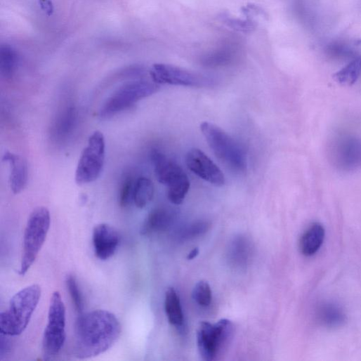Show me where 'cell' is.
<instances>
[{
    "instance_id": "obj_1",
    "label": "cell",
    "mask_w": 361,
    "mask_h": 361,
    "mask_svg": "<svg viewBox=\"0 0 361 361\" xmlns=\"http://www.w3.org/2000/svg\"><path fill=\"white\" fill-rule=\"evenodd\" d=\"M122 325L114 314L105 310L81 313L74 327V354L81 359L99 355L117 341Z\"/></svg>"
},
{
    "instance_id": "obj_2",
    "label": "cell",
    "mask_w": 361,
    "mask_h": 361,
    "mask_svg": "<svg viewBox=\"0 0 361 361\" xmlns=\"http://www.w3.org/2000/svg\"><path fill=\"white\" fill-rule=\"evenodd\" d=\"M41 297V288L32 284L18 292L8 309L0 314V333L18 336L27 328Z\"/></svg>"
},
{
    "instance_id": "obj_3",
    "label": "cell",
    "mask_w": 361,
    "mask_h": 361,
    "mask_svg": "<svg viewBox=\"0 0 361 361\" xmlns=\"http://www.w3.org/2000/svg\"><path fill=\"white\" fill-rule=\"evenodd\" d=\"M201 130L216 156L232 171L244 172L247 169V155L243 147L217 125L205 122Z\"/></svg>"
},
{
    "instance_id": "obj_4",
    "label": "cell",
    "mask_w": 361,
    "mask_h": 361,
    "mask_svg": "<svg viewBox=\"0 0 361 361\" xmlns=\"http://www.w3.org/2000/svg\"><path fill=\"white\" fill-rule=\"evenodd\" d=\"M51 227V214L46 207L35 209L29 216L24 235L22 258L19 273L25 275L41 251Z\"/></svg>"
},
{
    "instance_id": "obj_5",
    "label": "cell",
    "mask_w": 361,
    "mask_h": 361,
    "mask_svg": "<svg viewBox=\"0 0 361 361\" xmlns=\"http://www.w3.org/2000/svg\"><path fill=\"white\" fill-rule=\"evenodd\" d=\"M233 323L222 319L215 324L202 322L197 331L199 353L206 361L216 360L227 348L234 335Z\"/></svg>"
},
{
    "instance_id": "obj_6",
    "label": "cell",
    "mask_w": 361,
    "mask_h": 361,
    "mask_svg": "<svg viewBox=\"0 0 361 361\" xmlns=\"http://www.w3.org/2000/svg\"><path fill=\"white\" fill-rule=\"evenodd\" d=\"M159 88L154 81L138 80L124 84L104 103L100 110L103 119L110 118L155 93Z\"/></svg>"
},
{
    "instance_id": "obj_7",
    "label": "cell",
    "mask_w": 361,
    "mask_h": 361,
    "mask_svg": "<svg viewBox=\"0 0 361 361\" xmlns=\"http://www.w3.org/2000/svg\"><path fill=\"white\" fill-rule=\"evenodd\" d=\"M66 341V308L59 291H55L50 301L48 324L43 339L46 358L58 355Z\"/></svg>"
},
{
    "instance_id": "obj_8",
    "label": "cell",
    "mask_w": 361,
    "mask_h": 361,
    "mask_svg": "<svg viewBox=\"0 0 361 361\" xmlns=\"http://www.w3.org/2000/svg\"><path fill=\"white\" fill-rule=\"evenodd\" d=\"M105 159V136L102 132L96 131L89 137L79 158L75 173L76 183L82 185L95 182L103 171Z\"/></svg>"
},
{
    "instance_id": "obj_9",
    "label": "cell",
    "mask_w": 361,
    "mask_h": 361,
    "mask_svg": "<svg viewBox=\"0 0 361 361\" xmlns=\"http://www.w3.org/2000/svg\"><path fill=\"white\" fill-rule=\"evenodd\" d=\"M150 76L157 84L201 87L211 82L203 75L166 64L154 65L150 70Z\"/></svg>"
},
{
    "instance_id": "obj_10",
    "label": "cell",
    "mask_w": 361,
    "mask_h": 361,
    "mask_svg": "<svg viewBox=\"0 0 361 361\" xmlns=\"http://www.w3.org/2000/svg\"><path fill=\"white\" fill-rule=\"evenodd\" d=\"M188 168L199 177L216 187L225 184V178L221 169L201 150L192 149L186 156Z\"/></svg>"
},
{
    "instance_id": "obj_11",
    "label": "cell",
    "mask_w": 361,
    "mask_h": 361,
    "mask_svg": "<svg viewBox=\"0 0 361 361\" xmlns=\"http://www.w3.org/2000/svg\"><path fill=\"white\" fill-rule=\"evenodd\" d=\"M332 157L336 166L343 170H352L361 166V140L351 136H341L333 143Z\"/></svg>"
},
{
    "instance_id": "obj_12",
    "label": "cell",
    "mask_w": 361,
    "mask_h": 361,
    "mask_svg": "<svg viewBox=\"0 0 361 361\" xmlns=\"http://www.w3.org/2000/svg\"><path fill=\"white\" fill-rule=\"evenodd\" d=\"M151 158L158 182L168 188H173L188 178L178 164L157 150H153Z\"/></svg>"
},
{
    "instance_id": "obj_13",
    "label": "cell",
    "mask_w": 361,
    "mask_h": 361,
    "mask_svg": "<svg viewBox=\"0 0 361 361\" xmlns=\"http://www.w3.org/2000/svg\"><path fill=\"white\" fill-rule=\"evenodd\" d=\"M120 242L117 231L110 225H96L93 232L95 254L101 261H107L114 256Z\"/></svg>"
},
{
    "instance_id": "obj_14",
    "label": "cell",
    "mask_w": 361,
    "mask_h": 361,
    "mask_svg": "<svg viewBox=\"0 0 361 361\" xmlns=\"http://www.w3.org/2000/svg\"><path fill=\"white\" fill-rule=\"evenodd\" d=\"M3 160L11 165V188L15 195H19L27 185L29 177L27 162L23 157L11 152H6Z\"/></svg>"
},
{
    "instance_id": "obj_15",
    "label": "cell",
    "mask_w": 361,
    "mask_h": 361,
    "mask_svg": "<svg viewBox=\"0 0 361 361\" xmlns=\"http://www.w3.org/2000/svg\"><path fill=\"white\" fill-rule=\"evenodd\" d=\"M325 237L323 226L317 223L310 225L302 235L299 249L305 256L315 255L322 247Z\"/></svg>"
},
{
    "instance_id": "obj_16",
    "label": "cell",
    "mask_w": 361,
    "mask_h": 361,
    "mask_svg": "<svg viewBox=\"0 0 361 361\" xmlns=\"http://www.w3.org/2000/svg\"><path fill=\"white\" fill-rule=\"evenodd\" d=\"M173 215L166 209L158 208L152 211L145 219L140 233L148 236L162 232L167 229L172 223Z\"/></svg>"
},
{
    "instance_id": "obj_17",
    "label": "cell",
    "mask_w": 361,
    "mask_h": 361,
    "mask_svg": "<svg viewBox=\"0 0 361 361\" xmlns=\"http://www.w3.org/2000/svg\"><path fill=\"white\" fill-rule=\"evenodd\" d=\"M164 309L169 322L176 327H182L185 317L180 298L176 290L170 287L165 293Z\"/></svg>"
},
{
    "instance_id": "obj_18",
    "label": "cell",
    "mask_w": 361,
    "mask_h": 361,
    "mask_svg": "<svg viewBox=\"0 0 361 361\" xmlns=\"http://www.w3.org/2000/svg\"><path fill=\"white\" fill-rule=\"evenodd\" d=\"M317 322L326 327H337L346 321L343 310L332 303H322L316 311Z\"/></svg>"
},
{
    "instance_id": "obj_19",
    "label": "cell",
    "mask_w": 361,
    "mask_h": 361,
    "mask_svg": "<svg viewBox=\"0 0 361 361\" xmlns=\"http://www.w3.org/2000/svg\"><path fill=\"white\" fill-rule=\"evenodd\" d=\"M20 64L17 51L10 45L0 47V71L6 79H11L15 74Z\"/></svg>"
},
{
    "instance_id": "obj_20",
    "label": "cell",
    "mask_w": 361,
    "mask_h": 361,
    "mask_svg": "<svg viewBox=\"0 0 361 361\" xmlns=\"http://www.w3.org/2000/svg\"><path fill=\"white\" fill-rule=\"evenodd\" d=\"M154 196V186L152 180L147 177H139L136 180L133 194V203L138 209L147 206Z\"/></svg>"
},
{
    "instance_id": "obj_21",
    "label": "cell",
    "mask_w": 361,
    "mask_h": 361,
    "mask_svg": "<svg viewBox=\"0 0 361 361\" xmlns=\"http://www.w3.org/2000/svg\"><path fill=\"white\" fill-rule=\"evenodd\" d=\"M361 74V57L351 60L334 75V80L343 86L353 85Z\"/></svg>"
},
{
    "instance_id": "obj_22",
    "label": "cell",
    "mask_w": 361,
    "mask_h": 361,
    "mask_svg": "<svg viewBox=\"0 0 361 361\" xmlns=\"http://www.w3.org/2000/svg\"><path fill=\"white\" fill-rule=\"evenodd\" d=\"M76 122V112L74 107H68L60 115L55 127V133L63 139L72 131Z\"/></svg>"
},
{
    "instance_id": "obj_23",
    "label": "cell",
    "mask_w": 361,
    "mask_h": 361,
    "mask_svg": "<svg viewBox=\"0 0 361 361\" xmlns=\"http://www.w3.org/2000/svg\"><path fill=\"white\" fill-rule=\"evenodd\" d=\"M244 238L237 239L231 249L232 261L239 266H244L248 261L250 247Z\"/></svg>"
},
{
    "instance_id": "obj_24",
    "label": "cell",
    "mask_w": 361,
    "mask_h": 361,
    "mask_svg": "<svg viewBox=\"0 0 361 361\" xmlns=\"http://www.w3.org/2000/svg\"><path fill=\"white\" fill-rule=\"evenodd\" d=\"M234 53L231 49L217 51L203 60V64L207 67H214L228 65L233 60Z\"/></svg>"
},
{
    "instance_id": "obj_25",
    "label": "cell",
    "mask_w": 361,
    "mask_h": 361,
    "mask_svg": "<svg viewBox=\"0 0 361 361\" xmlns=\"http://www.w3.org/2000/svg\"><path fill=\"white\" fill-rule=\"evenodd\" d=\"M192 297L198 305L202 307L209 306L213 298L210 284L206 281L198 282L194 288Z\"/></svg>"
},
{
    "instance_id": "obj_26",
    "label": "cell",
    "mask_w": 361,
    "mask_h": 361,
    "mask_svg": "<svg viewBox=\"0 0 361 361\" xmlns=\"http://www.w3.org/2000/svg\"><path fill=\"white\" fill-rule=\"evenodd\" d=\"M66 284L77 311L80 314L83 313L84 298L76 277L73 275H68Z\"/></svg>"
},
{
    "instance_id": "obj_27",
    "label": "cell",
    "mask_w": 361,
    "mask_h": 361,
    "mask_svg": "<svg viewBox=\"0 0 361 361\" xmlns=\"http://www.w3.org/2000/svg\"><path fill=\"white\" fill-rule=\"evenodd\" d=\"M136 180L133 177H127L123 180L119 194V205L123 208L133 202Z\"/></svg>"
},
{
    "instance_id": "obj_28",
    "label": "cell",
    "mask_w": 361,
    "mask_h": 361,
    "mask_svg": "<svg viewBox=\"0 0 361 361\" xmlns=\"http://www.w3.org/2000/svg\"><path fill=\"white\" fill-rule=\"evenodd\" d=\"M224 22L229 27L244 33L251 32H253L256 27V25L254 22L251 20H242L239 19H236L233 18L225 17Z\"/></svg>"
},
{
    "instance_id": "obj_29",
    "label": "cell",
    "mask_w": 361,
    "mask_h": 361,
    "mask_svg": "<svg viewBox=\"0 0 361 361\" xmlns=\"http://www.w3.org/2000/svg\"><path fill=\"white\" fill-rule=\"evenodd\" d=\"M210 227L211 225L208 222L195 223L182 232V237L188 239L195 238L206 233Z\"/></svg>"
},
{
    "instance_id": "obj_30",
    "label": "cell",
    "mask_w": 361,
    "mask_h": 361,
    "mask_svg": "<svg viewBox=\"0 0 361 361\" xmlns=\"http://www.w3.org/2000/svg\"><path fill=\"white\" fill-rule=\"evenodd\" d=\"M41 8L45 13L51 15L53 12V5L51 0H39Z\"/></svg>"
},
{
    "instance_id": "obj_31",
    "label": "cell",
    "mask_w": 361,
    "mask_h": 361,
    "mask_svg": "<svg viewBox=\"0 0 361 361\" xmlns=\"http://www.w3.org/2000/svg\"><path fill=\"white\" fill-rule=\"evenodd\" d=\"M199 254V248L194 249L188 256V260L192 261L196 258Z\"/></svg>"
}]
</instances>
